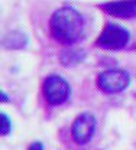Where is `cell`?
I'll list each match as a JSON object with an SVG mask.
<instances>
[{
	"instance_id": "cell-1",
	"label": "cell",
	"mask_w": 136,
	"mask_h": 150,
	"mask_svg": "<svg viewBox=\"0 0 136 150\" xmlns=\"http://www.w3.org/2000/svg\"><path fill=\"white\" fill-rule=\"evenodd\" d=\"M49 28L54 39L64 45H73L84 35V19L77 9L64 6L51 16Z\"/></svg>"
},
{
	"instance_id": "cell-2",
	"label": "cell",
	"mask_w": 136,
	"mask_h": 150,
	"mask_svg": "<svg viewBox=\"0 0 136 150\" xmlns=\"http://www.w3.org/2000/svg\"><path fill=\"white\" fill-rule=\"evenodd\" d=\"M130 33L126 28L109 22L106 23L104 29L101 30V33L97 38V46L101 49H107V51H119L126 48V45L129 43Z\"/></svg>"
},
{
	"instance_id": "cell-3",
	"label": "cell",
	"mask_w": 136,
	"mask_h": 150,
	"mask_svg": "<svg viewBox=\"0 0 136 150\" xmlns=\"http://www.w3.org/2000/svg\"><path fill=\"white\" fill-rule=\"evenodd\" d=\"M42 93L48 104L61 105L70 98V84L59 75H49L42 84Z\"/></svg>"
},
{
	"instance_id": "cell-4",
	"label": "cell",
	"mask_w": 136,
	"mask_h": 150,
	"mask_svg": "<svg viewBox=\"0 0 136 150\" xmlns=\"http://www.w3.org/2000/svg\"><path fill=\"white\" fill-rule=\"evenodd\" d=\"M130 84V75L123 69H109L98 75L97 85L106 94H119Z\"/></svg>"
},
{
	"instance_id": "cell-5",
	"label": "cell",
	"mask_w": 136,
	"mask_h": 150,
	"mask_svg": "<svg viewBox=\"0 0 136 150\" xmlns=\"http://www.w3.org/2000/svg\"><path fill=\"white\" fill-rule=\"evenodd\" d=\"M96 117L90 112H83L80 114L77 118L74 120L73 123V129H71V133H73V139L77 144H87L94 133H96Z\"/></svg>"
},
{
	"instance_id": "cell-6",
	"label": "cell",
	"mask_w": 136,
	"mask_h": 150,
	"mask_svg": "<svg viewBox=\"0 0 136 150\" xmlns=\"http://www.w3.org/2000/svg\"><path fill=\"white\" fill-rule=\"evenodd\" d=\"M101 9L119 19H133L136 18V0H115L101 4Z\"/></svg>"
},
{
	"instance_id": "cell-7",
	"label": "cell",
	"mask_w": 136,
	"mask_h": 150,
	"mask_svg": "<svg viewBox=\"0 0 136 150\" xmlns=\"http://www.w3.org/2000/svg\"><path fill=\"white\" fill-rule=\"evenodd\" d=\"M28 45V38L22 32H10L3 39V46L6 49H22Z\"/></svg>"
},
{
	"instance_id": "cell-8",
	"label": "cell",
	"mask_w": 136,
	"mask_h": 150,
	"mask_svg": "<svg viewBox=\"0 0 136 150\" xmlns=\"http://www.w3.org/2000/svg\"><path fill=\"white\" fill-rule=\"evenodd\" d=\"M84 54L81 51H64L61 55V61L64 65H73L84 59Z\"/></svg>"
},
{
	"instance_id": "cell-9",
	"label": "cell",
	"mask_w": 136,
	"mask_h": 150,
	"mask_svg": "<svg viewBox=\"0 0 136 150\" xmlns=\"http://www.w3.org/2000/svg\"><path fill=\"white\" fill-rule=\"evenodd\" d=\"M0 120H1V126H0L1 136H9L10 131H12V120H10V117L6 112H1L0 114Z\"/></svg>"
},
{
	"instance_id": "cell-10",
	"label": "cell",
	"mask_w": 136,
	"mask_h": 150,
	"mask_svg": "<svg viewBox=\"0 0 136 150\" xmlns=\"http://www.w3.org/2000/svg\"><path fill=\"white\" fill-rule=\"evenodd\" d=\"M26 150H43V144L41 142H32Z\"/></svg>"
},
{
	"instance_id": "cell-11",
	"label": "cell",
	"mask_w": 136,
	"mask_h": 150,
	"mask_svg": "<svg viewBox=\"0 0 136 150\" xmlns=\"http://www.w3.org/2000/svg\"><path fill=\"white\" fill-rule=\"evenodd\" d=\"M0 100H1V103H9V101H10V100H9V95L6 93L0 94Z\"/></svg>"
}]
</instances>
